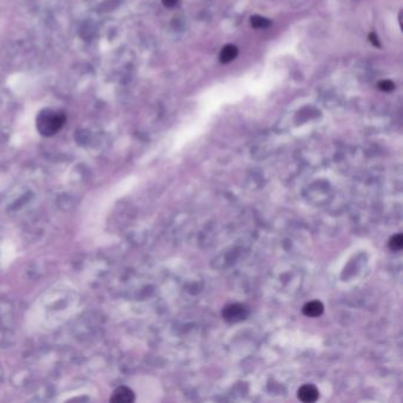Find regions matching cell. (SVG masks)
Returning a JSON list of instances; mask_svg holds the SVG:
<instances>
[{
    "label": "cell",
    "mask_w": 403,
    "mask_h": 403,
    "mask_svg": "<svg viewBox=\"0 0 403 403\" xmlns=\"http://www.w3.org/2000/svg\"><path fill=\"white\" fill-rule=\"evenodd\" d=\"M236 56H238V49L234 45H226L220 53V62L227 64V63L234 61Z\"/></svg>",
    "instance_id": "8992f818"
},
{
    "label": "cell",
    "mask_w": 403,
    "mask_h": 403,
    "mask_svg": "<svg viewBox=\"0 0 403 403\" xmlns=\"http://www.w3.org/2000/svg\"><path fill=\"white\" fill-rule=\"evenodd\" d=\"M251 25L254 29H266L271 25V21L260 16H253L251 18Z\"/></svg>",
    "instance_id": "52a82bcc"
},
{
    "label": "cell",
    "mask_w": 403,
    "mask_h": 403,
    "mask_svg": "<svg viewBox=\"0 0 403 403\" xmlns=\"http://www.w3.org/2000/svg\"><path fill=\"white\" fill-rule=\"evenodd\" d=\"M135 401V393L128 387H118L110 397L112 403H131Z\"/></svg>",
    "instance_id": "3957f363"
},
{
    "label": "cell",
    "mask_w": 403,
    "mask_h": 403,
    "mask_svg": "<svg viewBox=\"0 0 403 403\" xmlns=\"http://www.w3.org/2000/svg\"><path fill=\"white\" fill-rule=\"evenodd\" d=\"M247 316H249V311L241 304H230L225 306L223 310L224 319L228 323H238V321L246 319Z\"/></svg>",
    "instance_id": "7a4b0ae2"
},
{
    "label": "cell",
    "mask_w": 403,
    "mask_h": 403,
    "mask_svg": "<svg viewBox=\"0 0 403 403\" xmlns=\"http://www.w3.org/2000/svg\"><path fill=\"white\" fill-rule=\"evenodd\" d=\"M370 40L372 42V44H374V45H376V46H380V44L377 43V38H376V36H374V35H370Z\"/></svg>",
    "instance_id": "8fae6325"
},
{
    "label": "cell",
    "mask_w": 403,
    "mask_h": 403,
    "mask_svg": "<svg viewBox=\"0 0 403 403\" xmlns=\"http://www.w3.org/2000/svg\"><path fill=\"white\" fill-rule=\"evenodd\" d=\"M389 247L391 251H395V252H397V251H401V249L403 247V236L402 234H396L394 236H391V239L389 240Z\"/></svg>",
    "instance_id": "ba28073f"
},
{
    "label": "cell",
    "mask_w": 403,
    "mask_h": 403,
    "mask_svg": "<svg viewBox=\"0 0 403 403\" xmlns=\"http://www.w3.org/2000/svg\"><path fill=\"white\" fill-rule=\"evenodd\" d=\"M319 397V391L313 384H304L298 389V398L302 402L312 403Z\"/></svg>",
    "instance_id": "277c9868"
},
{
    "label": "cell",
    "mask_w": 403,
    "mask_h": 403,
    "mask_svg": "<svg viewBox=\"0 0 403 403\" xmlns=\"http://www.w3.org/2000/svg\"><path fill=\"white\" fill-rule=\"evenodd\" d=\"M323 311H324V305L323 303L319 301H312L306 303L304 308H303V313H304L306 317H311V318L319 317L321 313H323Z\"/></svg>",
    "instance_id": "5b68a950"
},
{
    "label": "cell",
    "mask_w": 403,
    "mask_h": 403,
    "mask_svg": "<svg viewBox=\"0 0 403 403\" xmlns=\"http://www.w3.org/2000/svg\"><path fill=\"white\" fill-rule=\"evenodd\" d=\"M379 88H380V90H382V91H391V90H394L395 84L389 79L381 80V82L379 83Z\"/></svg>",
    "instance_id": "9c48e42d"
},
{
    "label": "cell",
    "mask_w": 403,
    "mask_h": 403,
    "mask_svg": "<svg viewBox=\"0 0 403 403\" xmlns=\"http://www.w3.org/2000/svg\"><path fill=\"white\" fill-rule=\"evenodd\" d=\"M166 7H174L177 4V0H162Z\"/></svg>",
    "instance_id": "30bf717a"
},
{
    "label": "cell",
    "mask_w": 403,
    "mask_h": 403,
    "mask_svg": "<svg viewBox=\"0 0 403 403\" xmlns=\"http://www.w3.org/2000/svg\"><path fill=\"white\" fill-rule=\"evenodd\" d=\"M66 116L63 112L45 108L37 116V130L40 135L50 138L56 135L65 124Z\"/></svg>",
    "instance_id": "6da1fadb"
}]
</instances>
